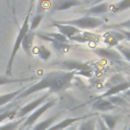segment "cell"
Returning <instances> with one entry per match:
<instances>
[{
    "label": "cell",
    "mask_w": 130,
    "mask_h": 130,
    "mask_svg": "<svg viewBox=\"0 0 130 130\" xmlns=\"http://www.w3.org/2000/svg\"><path fill=\"white\" fill-rule=\"evenodd\" d=\"M77 73L74 71H51L48 72L43 78H41L36 83L27 86L21 93L17 95L15 101H20L29 96L30 94L43 90L49 89L51 93L61 92L72 87V80Z\"/></svg>",
    "instance_id": "6da1fadb"
},
{
    "label": "cell",
    "mask_w": 130,
    "mask_h": 130,
    "mask_svg": "<svg viewBox=\"0 0 130 130\" xmlns=\"http://www.w3.org/2000/svg\"><path fill=\"white\" fill-rule=\"evenodd\" d=\"M31 10L32 9L28 8V11H27V14H26V16H25V18L23 20V23L21 24V26H20V28L18 30V34H17V36L15 38V41H14V44H13V48H12V51H11V55L9 57V60H8L7 66H6V70H5V75H7V76H12V66H13V62H14L15 56H16L18 50L21 47V43H22V40H23L24 36L29 30V19H30Z\"/></svg>",
    "instance_id": "7a4b0ae2"
},
{
    "label": "cell",
    "mask_w": 130,
    "mask_h": 130,
    "mask_svg": "<svg viewBox=\"0 0 130 130\" xmlns=\"http://www.w3.org/2000/svg\"><path fill=\"white\" fill-rule=\"evenodd\" d=\"M57 23L60 24H68L75 26L77 28L81 29H93L105 25V20L101 17L96 16H90V15H84L79 18L75 19H69V20H57Z\"/></svg>",
    "instance_id": "3957f363"
},
{
    "label": "cell",
    "mask_w": 130,
    "mask_h": 130,
    "mask_svg": "<svg viewBox=\"0 0 130 130\" xmlns=\"http://www.w3.org/2000/svg\"><path fill=\"white\" fill-rule=\"evenodd\" d=\"M60 66L64 71H74L78 75H82L85 77H91L93 73L92 67L90 65L79 61H72V60L64 61L60 63Z\"/></svg>",
    "instance_id": "277c9868"
},
{
    "label": "cell",
    "mask_w": 130,
    "mask_h": 130,
    "mask_svg": "<svg viewBox=\"0 0 130 130\" xmlns=\"http://www.w3.org/2000/svg\"><path fill=\"white\" fill-rule=\"evenodd\" d=\"M57 104V99L56 98H51L49 99L45 104H43L41 107H39L37 110H35L31 114H29L27 117H25V120L23 122L22 127H29L32 124H35L37 122V120L45 113L47 112L49 109H51L52 107H54Z\"/></svg>",
    "instance_id": "5b68a950"
},
{
    "label": "cell",
    "mask_w": 130,
    "mask_h": 130,
    "mask_svg": "<svg viewBox=\"0 0 130 130\" xmlns=\"http://www.w3.org/2000/svg\"><path fill=\"white\" fill-rule=\"evenodd\" d=\"M50 95H51V92H50V91H47V92H46L45 94H43L42 96H40V98H38V99L31 101L30 103H28V104L22 106V107L18 110V112H17V114H16V117H17L18 119L25 118L28 114H30L31 112H34L35 110H37L39 107H41L43 104H45V103L50 99Z\"/></svg>",
    "instance_id": "8992f818"
},
{
    "label": "cell",
    "mask_w": 130,
    "mask_h": 130,
    "mask_svg": "<svg viewBox=\"0 0 130 130\" xmlns=\"http://www.w3.org/2000/svg\"><path fill=\"white\" fill-rule=\"evenodd\" d=\"M125 40L124 35L119 29H108L103 35V41L108 48H114L119 45V42Z\"/></svg>",
    "instance_id": "52a82bcc"
},
{
    "label": "cell",
    "mask_w": 130,
    "mask_h": 130,
    "mask_svg": "<svg viewBox=\"0 0 130 130\" xmlns=\"http://www.w3.org/2000/svg\"><path fill=\"white\" fill-rule=\"evenodd\" d=\"M92 52L98 55L99 57H102L104 59H107V60H111V61H121V59L123 58L122 55L117 51V50H114L112 48H95V49H92Z\"/></svg>",
    "instance_id": "ba28073f"
},
{
    "label": "cell",
    "mask_w": 130,
    "mask_h": 130,
    "mask_svg": "<svg viewBox=\"0 0 130 130\" xmlns=\"http://www.w3.org/2000/svg\"><path fill=\"white\" fill-rule=\"evenodd\" d=\"M96 114H88V115H84V116H80V117H74V118H66L58 123H55L53 126H51L48 130H65L66 128L70 127L71 125H73L75 122L81 121V120H86L87 118H90L92 116H95Z\"/></svg>",
    "instance_id": "9c48e42d"
},
{
    "label": "cell",
    "mask_w": 130,
    "mask_h": 130,
    "mask_svg": "<svg viewBox=\"0 0 130 130\" xmlns=\"http://www.w3.org/2000/svg\"><path fill=\"white\" fill-rule=\"evenodd\" d=\"M83 3L84 1L82 0H53L52 5H51V10L52 11H63L71 7L79 6Z\"/></svg>",
    "instance_id": "30bf717a"
},
{
    "label": "cell",
    "mask_w": 130,
    "mask_h": 130,
    "mask_svg": "<svg viewBox=\"0 0 130 130\" xmlns=\"http://www.w3.org/2000/svg\"><path fill=\"white\" fill-rule=\"evenodd\" d=\"M130 88V79L123 81L120 84H117L109 89H107L104 93L100 94L99 96H96V99H106L109 96H113V95H117L120 92H125L126 90H128Z\"/></svg>",
    "instance_id": "8fae6325"
},
{
    "label": "cell",
    "mask_w": 130,
    "mask_h": 130,
    "mask_svg": "<svg viewBox=\"0 0 130 130\" xmlns=\"http://www.w3.org/2000/svg\"><path fill=\"white\" fill-rule=\"evenodd\" d=\"M50 26H54L56 27L59 32L61 35H63L64 37H66L68 40H70L71 38H73L74 36H76L77 34H79L81 30L75 26H72V25H68V24H60V23H57L56 21H53L52 24H50Z\"/></svg>",
    "instance_id": "7c38bea8"
},
{
    "label": "cell",
    "mask_w": 130,
    "mask_h": 130,
    "mask_svg": "<svg viewBox=\"0 0 130 130\" xmlns=\"http://www.w3.org/2000/svg\"><path fill=\"white\" fill-rule=\"evenodd\" d=\"M101 39V36L94 32H89V31H80L76 36L70 39V41H75L78 43H90V42H99Z\"/></svg>",
    "instance_id": "4fadbf2b"
},
{
    "label": "cell",
    "mask_w": 130,
    "mask_h": 130,
    "mask_svg": "<svg viewBox=\"0 0 130 130\" xmlns=\"http://www.w3.org/2000/svg\"><path fill=\"white\" fill-rule=\"evenodd\" d=\"M92 109L94 111L106 113L116 109V107L108 99H95L94 102L92 103Z\"/></svg>",
    "instance_id": "5bb4252c"
},
{
    "label": "cell",
    "mask_w": 130,
    "mask_h": 130,
    "mask_svg": "<svg viewBox=\"0 0 130 130\" xmlns=\"http://www.w3.org/2000/svg\"><path fill=\"white\" fill-rule=\"evenodd\" d=\"M35 37H36V32L32 30H28L22 40L21 48L27 56H31L32 54V45H34Z\"/></svg>",
    "instance_id": "9a60e30c"
},
{
    "label": "cell",
    "mask_w": 130,
    "mask_h": 130,
    "mask_svg": "<svg viewBox=\"0 0 130 130\" xmlns=\"http://www.w3.org/2000/svg\"><path fill=\"white\" fill-rule=\"evenodd\" d=\"M110 11V3L107 2H102L95 5H92L91 7L85 9L86 15H99V14H104L106 12Z\"/></svg>",
    "instance_id": "2e32d148"
},
{
    "label": "cell",
    "mask_w": 130,
    "mask_h": 130,
    "mask_svg": "<svg viewBox=\"0 0 130 130\" xmlns=\"http://www.w3.org/2000/svg\"><path fill=\"white\" fill-rule=\"evenodd\" d=\"M59 117H60V113L55 114V115H53V116H51V117L45 119L44 121L39 122L38 124H36V125L31 128V130H48L51 126H53V125L55 124L56 120H57Z\"/></svg>",
    "instance_id": "e0dca14e"
},
{
    "label": "cell",
    "mask_w": 130,
    "mask_h": 130,
    "mask_svg": "<svg viewBox=\"0 0 130 130\" xmlns=\"http://www.w3.org/2000/svg\"><path fill=\"white\" fill-rule=\"evenodd\" d=\"M100 118L104 121V123L106 124L109 130H115L116 125L120 120L119 115H110V114H101Z\"/></svg>",
    "instance_id": "ac0fdd59"
},
{
    "label": "cell",
    "mask_w": 130,
    "mask_h": 130,
    "mask_svg": "<svg viewBox=\"0 0 130 130\" xmlns=\"http://www.w3.org/2000/svg\"><path fill=\"white\" fill-rule=\"evenodd\" d=\"M26 87H22V88H19L17 90H14V91H11V92H8V93H5V94H1L0 95V108L3 107V106H6L9 103H12L13 101H15L17 95L19 93H21Z\"/></svg>",
    "instance_id": "d6986e66"
},
{
    "label": "cell",
    "mask_w": 130,
    "mask_h": 130,
    "mask_svg": "<svg viewBox=\"0 0 130 130\" xmlns=\"http://www.w3.org/2000/svg\"><path fill=\"white\" fill-rule=\"evenodd\" d=\"M130 8V0H120L118 2L110 4V11L113 13L122 12Z\"/></svg>",
    "instance_id": "ffe728a7"
},
{
    "label": "cell",
    "mask_w": 130,
    "mask_h": 130,
    "mask_svg": "<svg viewBox=\"0 0 130 130\" xmlns=\"http://www.w3.org/2000/svg\"><path fill=\"white\" fill-rule=\"evenodd\" d=\"M36 77H26V78H16L12 76H7V75H0V86L5 85V84H10V83H18V82H25L29 80H34Z\"/></svg>",
    "instance_id": "44dd1931"
},
{
    "label": "cell",
    "mask_w": 130,
    "mask_h": 130,
    "mask_svg": "<svg viewBox=\"0 0 130 130\" xmlns=\"http://www.w3.org/2000/svg\"><path fill=\"white\" fill-rule=\"evenodd\" d=\"M32 52L38 55V57L43 61H48L51 57V51L45 45H39L38 47L32 49Z\"/></svg>",
    "instance_id": "7402d4cb"
},
{
    "label": "cell",
    "mask_w": 130,
    "mask_h": 130,
    "mask_svg": "<svg viewBox=\"0 0 130 130\" xmlns=\"http://www.w3.org/2000/svg\"><path fill=\"white\" fill-rule=\"evenodd\" d=\"M96 127V115L84 120L77 128V130H95Z\"/></svg>",
    "instance_id": "603a6c76"
},
{
    "label": "cell",
    "mask_w": 130,
    "mask_h": 130,
    "mask_svg": "<svg viewBox=\"0 0 130 130\" xmlns=\"http://www.w3.org/2000/svg\"><path fill=\"white\" fill-rule=\"evenodd\" d=\"M104 29H127L130 30V18L118 22V23H112V24H105Z\"/></svg>",
    "instance_id": "cb8c5ba5"
},
{
    "label": "cell",
    "mask_w": 130,
    "mask_h": 130,
    "mask_svg": "<svg viewBox=\"0 0 130 130\" xmlns=\"http://www.w3.org/2000/svg\"><path fill=\"white\" fill-rule=\"evenodd\" d=\"M53 0H38L37 2V13L36 14H43L46 10L51 8Z\"/></svg>",
    "instance_id": "d4e9b609"
},
{
    "label": "cell",
    "mask_w": 130,
    "mask_h": 130,
    "mask_svg": "<svg viewBox=\"0 0 130 130\" xmlns=\"http://www.w3.org/2000/svg\"><path fill=\"white\" fill-rule=\"evenodd\" d=\"M123 81H125L124 78H123V76L120 75V74H116V75L112 76V77L108 80L107 83H105V88L109 89V88H111V87H113V86H115V85H117V84L122 83Z\"/></svg>",
    "instance_id": "484cf974"
},
{
    "label": "cell",
    "mask_w": 130,
    "mask_h": 130,
    "mask_svg": "<svg viewBox=\"0 0 130 130\" xmlns=\"http://www.w3.org/2000/svg\"><path fill=\"white\" fill-rule=\"evenodd\" d=\"M24 120H25V118H21V119L15 120V121L8 122L4 125H0V130H15L20 125V123L24 122Z\"/></svg>",
    "instance_id": "4316f807"
},
{
    "label": "cell",
    "mask_w": 130,
    "mask_h": 130,
    "mask_svg": "<svg viewBox=\"0 0 130 130\" xmlns=\"http://www.w3.org/2000/svg\"><path fill=\"white\" fill-rule=\"evenodd\" d=\"M115 107H121V106H128L129 103L126 99H124L123 96H119V95H113V96H109L107 98Z\"/></svg>",
    "instance_id": "83f0119b"
},
{
    "label": "cell",
    "mask_w": 130,
    "mask_h": 130,
    "mask_svg": "<svg viewBox=\"0 0 130 130\" xmlns=\"http://www.w3.org/2000/svg\"><path fill=\"white\" fill-rule=\"evenodd\" d=\"M51 45H52V47H53L57 52H59V53H63V54L69 52V50L71 49V46H70L68 43L55 42V43H53V44H51Z\"/></svg>",
    "instance_id": "f1b7e54d"
},
{
    "label": "cell",
    "mask_w": 130,
    "mask_h": 130,
    "mask_svg": "<svg viewBox=\"0 0 130 130\" xmlns=\"http://www.w3.org/2000/svg\"><path fill=\"white\" fill-rule=\"evenodd\" d=\"M44 15H45L44 13H43V14H36L35 16H32V17L29 19V30L35 31V29L40 25L41 21L43 20Z\"/></svg>",
    "instance_id": "f546056e"
},
{
    "label": "cell",
    "mask_w": 130,
    "mask_h": 130,
    "mask_svg": "<svg viewBox=\"0 0 130 130\" xmlns=\"http://www.w3.org/2000/svg\"><path fill=\"white\" fill-rule=\"evenodd\" d=\"M17 109L14 108V109H11L9 111H6L2 114H0V124L2 122H4L6 119H12L13 117H16V114H17Z\"/></svg>",
    "instance_id": "4dcf8cb0"
},
{
    "label": "cell",
    "mask_w": 130,
    "mask_h": 130,
    "mask_svg": "<svg viewBox=\"0 0 130 130\" xmlns=\"http://www.w3.org/2000/svg\"><path fill=\"white\" fill-rule=\"evenodd\" d=\"M116 48H117V51L122 55V57L126 59L128 62H130V48H127L123 45H118Z\"/></svg>",
    "instance_id": "1f68e13d"
},
{
    "label": "cell",
    "mask_w": 130,
    "mask_h": 130,
    "mask_svg": "<svg viewBox=\"0 0 130 130\" xmlns=\"http://www.w3.org/2000/svg\"><path fill=\"white\" fill-rule=\"evenodd\" d=\"M96 125H98L99 130H109V129H108V127L106 126V124L104 123V121L100 118V116H99V117H96Z\"/></svg>",
    "instance_id": "d6a6232c"
},
{
    "label": "cell",
    "mask_w": 130,
    "mask_h": 130,
    "mask_svg": "<svg viewBox=\"0 0 130 130\" xmlns=\"http://www.w3.org/2000/svg\"><path fill=\"white\" fill-rule=\"evenodd\" d=\"M125 37V40L127 41H130V30H127V29H119Z\"/></svg>",
    "instance_id": "836d02e7"
},
{
    "label": "cell",
    "mask_w": 130,
    "mask_h": 130,
    "mask_svg": "<svg viewBox=\"0 0 130 130\" xmlns=\"http://www.w3.org/2000/svg\"><path fill=\"white\" fill-rule=\"evenodd\" d=\"M124 99H128V100H130V88L128 89V90H126L125 92H123V95H122Z\"/></svg>",
    "instance_id": "e575fe53"
},
{
    "label": "cell",
    "mask_w": 130,
    "mask_h": 130,
    "mask_svg": "<svg viewBox=\"0 0 130 130\" xmlns=\"http://www.w3.org/2000/svg\"><path fill=\"white\" fill-rule=\"evenodd\" d=\"M35 2H36V0H29V6H28L29 9H32V6H34Z\"/></svg>",
    "instance_id": "d590c367"
},
{
    "label": "cell",
    "mask_w": 130,
    "mask_h": 130,
    "mask_svg": "<svg viewBox=\"0 0 130 130\" xmlns=\"http://www.w3.org/2000/svg\"><path fill=\"white\" fill-rule=\"evenodd\" d=\"M108 0H94L93 1V5H95V4H99V3H102V2H107Z\"/></svg>",
    "instance_id": "8d00e7d4"
},
{
    "label": "cell",
    "mask_w": 130,
    "mask_h": 130,
    "mask_svg": "<svg viewBox=\"0 0 130 130\" xmlns=\"http://www.w3.org/2000/svg\"><path fill=\"white\" fill-rule=\"evenodd\" d=\"M65 130H77V128H76L75 126H73V125H71L70 127H68V128H66Z\"/></svg>",
    "instance_id": "74e56055"
},
{
    "label": "cell",
    "mask_w": 130,
    "mask_h": 130,
    "mask_svg": "<svg viewBox=\"0 0 130 130\" xmlns=\"http://www.w3.org/2000/svg\"><path fill=\"white\" fill-rule=\"evenodd\" d=\"M6 2H7V5L9 6L10 5V0H6Z\"/></svg>",
    "instance_id": "f35d334b"
},
{
    "label": "cell",
    "mask_w": 130,
    "mask_h": 130,
    "mask_svg": "<svg viewBox=\"0 0 130 130\" xmlns=\"http://www.w3.org/2000/svg\"><path fill=\"white\" fill-rule=\"evenodd\" d=\"M127 130H130V123L127 125Z\"/></svg>",
    "instance_id": "ab89813d"
}]
</instances>
